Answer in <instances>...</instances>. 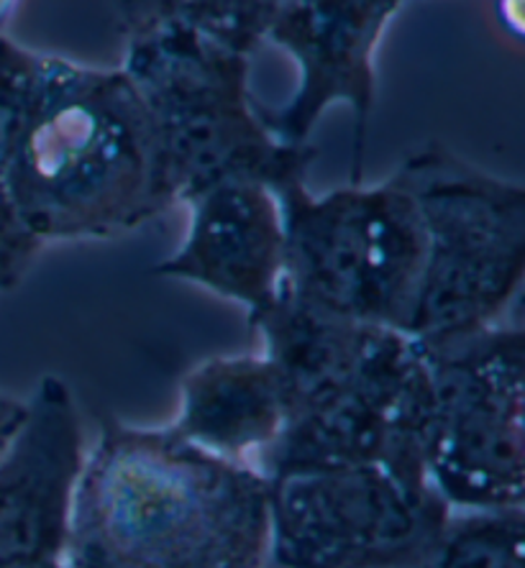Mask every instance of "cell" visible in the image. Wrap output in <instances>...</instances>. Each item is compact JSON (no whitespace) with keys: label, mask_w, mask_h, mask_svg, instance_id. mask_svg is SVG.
Wrapping results in <instances>:
<instances>
[{"label":"cell","mask_w":525,"mask_h":568,"mask_svg":"<svg viewBox=\"0 0 525 568\" xmlns=\"http://www.w3.org/2000/svg\"><path fill=\"white\" fill-rule=\"evenodd\" d=\"M67 568H264L270 479L172 430L108 417L74 489Z\"/></svg>","instance_id":"7a4b0ae2"},{"label":"cell","mask_w":525,"mask_h":568,"mask_svg":"<svg viewBox=\"0 0 525 568\" xmlns=\"http://www.w3.org/2000/svg\"><path fill=\"white\" fill-rule=\"evenodd\" d=\"M21 0H0V37H3V31L8 27V21L13 19L16 8H19Z\"/></svg>","instance_id":"e0dca14e"},{"label":"cell","mask_w":525,"mask_h":568,"mask_svg":"<svg viewBox=\"0 0 525 568\" xmlns=\"http://www.w3.org/2000/svg\"><path fill=\"white\" fill-rule=\"evenodd\" d=\"M393 178L423 229L407 336L436 346L503 323L525 274V190L438 144L407 156Z\"/></svg>","instance_id":"5b68a950"},{"label":"cell","mask_w":525,"mask_h":568,"mask_svg":"<svg viewBox=\"0 0 525 568\" xmlns=\"http://www.w3.org/2000/svg\"><path fill=\"white\" fill-rule=\"evenodd\" d=\"M423 568H525V507L454 509Z\"/></svg>","instance_id":"5bb4252c"},{"label":"cell","mask_w":525,"mask_h":568,"mask_svg":"<svg viewBox=\"0 0 525 568\" xmlns=\"http://www.w3.org/2000/svg\"><path fill=\"white\" fill-rule=\"evenodd\" d=\"M29 568H67V561H47V564H37Z\"/></svg>","instance_id":"ac0fdd59"},{"label":"cell","mask_w":525,"mask_h":568,"mask_svg":"<svg viewBox=\"0 0 525 568\" xmlns=\"http://www.w3.org/2000/svg\"><path fill=\"white\" fill-rule=\"evenodd\" d=\"M270 479V558L280 568H423L448 507L428 479L329 466Z\"/></svg>","instance_id":"ba28073f"},{"label":"cell","mask_w":525,"mask_h":568,"mask_svg":"<svg viewBox=\"0 0 525 568\" xmlns=\"http://www.w3.org/2000/svg\"><path fill=\"white\" fill-rule=\"evenodd\" d=\"M285 0H113L123 39L178 23L252 57Z\"/></svg>","instance_id":"4fadbf2b"},{"label":"cell","mask_w":525,"mask_h":568,"mask_svg":"<svg viewBox=\"0 0 525 568\" xmlns=\"http://www.w3.org/2000/svg\"><path fill=\"white\" fill-rule=\"evenodd\" d=\"M407 0H285L264 41L297 64V88L285 105L256 103L262 123L282 144H307L323 113L349 105L354 119V180L377 93L374 54Z\"/></svg>","instance_id":"9c48e42d"},{"label":"cell","mask_w":525,"mask_h":568,"mask_svg":"<svg viewBox=\"0 0 525 568\" xmlns=\"http://www.w3.org/2000/svg\"><path fill=\"white\" fill-rule=\"evenodd\" d=\"M285 221L282 295L313 311L407 331L423 270L413 197L390 178L323 195L295 174L274 187Z\"/></svg>","instance_id":"8992f818"},{"label":"cell","mask_w":525,"mask_h":568,"mask_svg":"<svg viewBox=\"0 0 525 568\" xmlns=\"http://www.w3.org/2000/svg\"><path fill=\"white\" fill-rule=\"evenodd\" d=\"M285 392V428L260 458L264 476L385 466L428 479L426 346L405 331L346 321L285 295L249 323Z\"/></svg>","instance_id":"3957f363"},{"label":"cell","mask_w":525,"mask_h":568,"mask_svg":"<svg viewBox=\"0 0 525 568\" xmlns=\"http://www.w3.org/2000/svg\"><path fill=\"white\" fill-rule=\"evenodd\" d=\"M285 428V392L264 354L215 356L180 384L172 430L215 456L256 466Z\"/></svg>","instance_id":"7c38bea8"},{"label":"cell","mask_w":525,"mask_h":568,"mask_svg":"<svg viewBox=\"0 0 525 568\" xmlns=\"http://www.w3.org/2000/svg\"><path fill=\"white\" fill-rule=\"evenodd\" d=\"M182 244L157 274L193 282L246 311L249 323L277 303L285 280V221L277 192L264 182L231 180L185 203Z\"/></svg>","instance_id":"8fae6325"},{"label":"cell","mask_w":525,"mask_h":568,"mask_svg":"<svg viewBox=\"0 0 525 568\" xmlns=\"http://www.w3.org/2000/svg\"><path fill=\"white\" fill-rule=\"evenodd\" d=\"M495 19L513 41H523V0H493Z\"/></svg>","instance_id":"2e32d148"},{"label":"cell","mask_w":525,"mask_h":568,"mask_svg":"<svg viewBox=\"0 0 525 568\" xmlns=\"http://www.w3.org/2000/svg\"><path fill=\"white\" fill-rule=\"evenodd\" d=\"M23 413H27V399L11 397L6 395V392H0V456L6 454L8 443L13 440L16 430H19Z\"/></svg>","instance_id":"9a60e30c"},{"label":"cell","mask_w":525,"mask_h":568,"mask_svg":"<svg viewBox=\"0 0 525 568\" xmlns=\"http://www.w3.org/2000/svg\"><path fill=\"white\" fill-rule=\"evenodd\" d=\"M85 454L78 403L67 382L49 374L0 456V568L64 561Z\"/></svg>","instance_id":"30bf717a"},{"label":"cell","mask_w":525,"mask_h":568,"mask_svg":"<svg viewBox=\"0 0 525 568\" xmlns=\"http://www.w3.org/2000/svg\"><path fill=\"white\" fill-rule=\"evenodd\" d=\"M426 346L431 413L423 466L452 509L525 507V333L489 325Z\"/></svg>","instance_id":"52a82bcc"},{"label":"cell","mask_w":525,"mask_h":568,"mask_svg":"<svg viewBox=\"0 0 525 568\" xmlns=\"http://www.w3.org/2000/svg\"><path fill=\"white\" fill-rule=\"evenodd\" d=\"M123 47L121 70L152 123L170 207L219 182L254 180L274 190L311 170L315 149L282 144L256 113L249 54L178 23L133 33Z\"/></svg>","instance_id":"277c9868"},{"label":"cell","mask_w":525,"mask_h":568,"mask_svg":"<svg viewBox=\"0 0 525 568\" xmlns=\"http://www.w3.org/2000/svg\"><path fill=\"white\" fill-rule=\"evenodd\" d=\"M0 172L41 246L111 239L164 213L160 164L129 74L0 37Z\"/></svg>","instance_id":"6da1fadb"}]
</instances>
